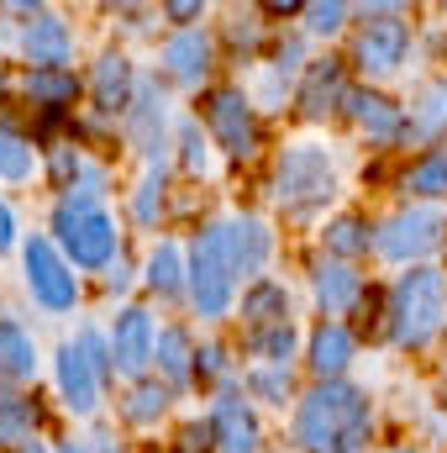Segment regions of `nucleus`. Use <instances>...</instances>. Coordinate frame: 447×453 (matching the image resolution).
Returning a JSON list of instances; mask_svg holds the SVG:
<instances>
[{
    "label": "nucleus",
    "instance_id": "b1692460",
    "mask_svg": "<svg viewBox=\"0 0 447 453\" xmlns=\"http://www.w3.org/2000/svg\"><path fill=\"white\" fill-rule=\"evenodd\" d=\"M242 311H247V322H253V327H279V322L290 317V296H284L279 285H269V280H263V285H253V290H247Z\"/></svg>",
    "mask_w": 447,
    "mask_h": 453
},
{
    "label": "nucleus",
    "instance_id": "4be33fe9",
    "mask_svg": "<svg viewBox=\"0 0 447 453\" xmlns=\"http://www.w3.org/2000/svg\"><path fill=\"white\" fill-rule=\"evenodd\" d=\"M126 96H132V64L121 53H106L95 64V106L116 111V106H126Z\"/></svg>",
    "mask_w": 447,
    "mask_h": 453
},
{
    "label": "nucleus",
    "instance_id": "a18cd8bd",
    "mask_svg": "<svg viewBox=\"0 0 447 453\" xmlns=\"http://www.w3.org/2000/svg\"><path fill=\"white\" fill-rule=\"evenodd\" d=\"M443 390H447V374H443Z\"/></svg>",
    "mask_w": 447,
    "mask_h": 453
},
{
    "label": "nucleus",
    "instance_id": "2f4dec72",
    "mask_svg": "<svg viewBox=\"0 0 447 453\" xmlns=\"http://www.w3.org/2000/svg\"><path fill=\"white\" fill-rule=\"evenodd\" d=\"M163 406H169V390H158V385H137L132 401H126V417H132V422H153V417H163Z\"/></svg>",
    "mask_w": 447,
    "mask_h": 453
},
{
    "label": "nucleus",
    "instance_id": "79ce46f5",
    "mask_svg": "<svg viewBox=\"0 0 447 453\" xmlns=\"http://www.w3.org/2000/svg\"><path fill=\"white\" fill-rule=\"evenodd\" d=\"M169 16H174V21H190V16H201V5H195V0H174Z\"/></svg>",
    "mask_w": 447,
    "mask_h": 453
},
{
    "label": "nucleus",
    "instance_id": "6ab92c4d",
    "mask_svg": "<svg viewBox=\"0 0 447 453\" xmlns=\"http://www.w3.org/2000/svg\"><path fill=\"white\" fill-rule=\"evenodd\" d=\"M163 64H169V74H174V80L201 85V80H206V69H211V42H206L201 32H179V37L163 48Z\"/></svg>",
    "mask_w": 447,
    "mask_h": 453
},
{
    "label": "nucleus",
    "instance_id": "9d476101",
    "mask_svg": "<svg viewBox=\"0 0 447 453\" xmlns=\"http://www.w3.org/2000/svg\"><path fill=\"white\" fill-rule=\"evenodd\" d=\"M58 390L74 411H95V358L90 342H64L58 348Z\"/></svg>",
    "mask_w": 447,
    "mask_h": 453
},
{
    "label": "nucleus",
    "instance_id": "423d86ee",
    "mask_svg": "<svg viewBox=\"0 0 447 453\" xmlns=\"http://www.w3.org/2000/svg\"><path fill=\"white\" fill-rule=\"evenodd\" d=\"M206 121H211L216 142H222L231 158H253L258 153V116L242 101V90H226V85L211 90L206 96Z\"/></svg>",
    "mask_w": 447,
    "mask_h": 453
},
{
    "label": "nucleus",
    "instance_id": "de8ad7c7",
    "mask_svg": "<svg viewBox=\"0 0 447 453\" xmlns=\"http://www.w3.org/2000/svg\"><path fill=\"white\" fill-rule=\"evenodd\" d=\"M153 453H158V449H153Z\"/></svg>",
    "mask_w": 447,
    "mask_h": 453
},
{
    "label": "nucleus",
    "instance_id": "412c9836",
    "mask_svg": "<svg viewBox=\"0 0 447 453\" xmlns=\"http://www.w3.org/2000/svg\"><path fill=\"white\" fill-rule=\"evenodd\" d=\"M363 296V285H358V274L347 269V264H316V301H322V311L337 317V311H347L352 301Z\"/></svg>",
    "mask_w": 447,
    "mask_h": 453
},
{
    "label": "nucleus",
    "instance_id": "49530a36",
    "mask_svg": "<svg viewBox=\"0 0 447 453\" xmlns=\"http://www.w3.org/2000/svg\"><path fill=\"white\" fill-rule=\"evenodd\" d=\"M400 453H411V449H400Z\"/></svg>",
    "mask_w": 447,
    "mask_h": 453
},
{
    "label": "nucleus",
    "instance_id": "7ed1b4c3",
    "mask_svg": "<svg viewBox=\"0 0 447 453\" xmlns=\"http://www.w3.org/2000/svg\"><path fill=\"white\" fill-rule=\"evenodd\" d=\"M53 232H58V242L69 248V258H74V264H85V269H101V264H111V253H116V226H111V217L101 211L95 190L58 201V211H53Z\"/></svg>",
    "mask_w": 447,
    "mask_h": 453
},
{
    "label": "nucleus",
    "instance_id": "5701e85b",
    "mask_svg": "<svg viewBox=\"0 0 447 453\" xmlns=\"http://www.w3.org/2000/svg\"><path fill=\"white\" fill-rule=\"evenodd\" d=\"M0 374H11V380H32L37 374V348L16 322H0Z\"/></svg>",
    "mask_w": 447,
    "mask_h": 453
},
{
    "label": "nucleus",
    "instance_id": "4468645a",
    "mask_svg": "<svg viewBox=\"0 0 447 453\" xmlns=\"http://www.w3.org/2000/svg\"><path fill=\"white\" fill-rule=\"evenodd\" d=\"M216 226H222L231 274H237V269H242V274L263 269V258H269V226L258 222V217H242V222H216Z\"/></svg>",
    "mask_w": 447,
    "mask_h": 453
},
{
    "label": "nucleus",
    "instance_id": "bb28decb",
    "mask_svg": "<svg viewBox=\"0 0 447 453\" xmlns=\"http://www.w3.org/2000/svg\"><path fill=\"white\" fill-rule=\"evenodd\" d=\"M148 285H153L158 296H174V290L185 285V274H179V248H174V242H158V248H153V258H148Z\"/></svg>",
    "mask_w": 447,
    "mask_h": 453
},
{
    "label": "nucleus",
    "instance_id": "72a5a7b5",
    "mask_svg": "<svg viewBox=\"0 0 447 453\" xmlns=\"http://www.w3.org/2000/svg\"><path fill=\"white\" fill-rule=\"evenodd\" d=\"M247 385H253L258 395H269V401H284V390H290V374H284V369H274V374H269V369H258Z\"/></svg>",
    "mask_w": 447,
    "mask_h": 453
},
{
    "label": "nucleus",
    "instance_id": "6e6552de",
    "mask_svg": "<svg viewBox=\"0 0 447 453\" xmlns=\"http://www.w3.org/2000/svg\"><path fill=\"white\" fill-rule=\"evenodd\" d=\"M443 211H400V217H390V222L379 226V253L384 258H421V253H432L437 242H443Z\"/></svg>",
    "mask_w": 447,
    "mask_h": 453
},
{
    "label": "nucleus",
    "instance_id": "c03bdc74",
    "mask_svg": "<svg viewBox=\"0 0 447 453\" xmlns=\"http://www.w3.org/2000/svg\"><path fill=\"white\" fill-rule=\"evenodd\" d=\"M64 453H80V449H64Z\"/></svg>",
    "mask_w": 447,
    "mask_h": 453
},
{
    "label": "nucleus",
    "instance_id": "f704fd0d",
    "mask_svg": "<svg viewBox=\"0 0 447 453\" xmlns=\"http://www.w3.org/2000/svg\"><path fill=\"white\" fill-rule=\"evenodd\" d=\"M158 201H163V185H158V174H153V180H142V190H137V217H142V222H153Z\"/></svg>",
    "mask_w": 447,
    "mask_h": 453
},
{
    "label": "nucleus",
    "instance_id": "e433bc0d",
    "mask_svg": "<svg viewBox=\"0 0 447 453\" xmlns=\"http://www.w3.org/2000/svg\"><path fill=\"white\" fill-rule=\"evenodd\" d=\"M185 164H190V169H206V142H201V127H185Z\"/></svg>",
    "mask_w": 447,
    "mask_h": 453
},
{
    "label": "nucleus",
    "instance_id": "473e14b6",
    "mask_svg": "<svg viewBox=\"0 0 447 453\" xmlns=\"http://www.w3.org/2000/svg\"><path fill=\"white\" fill-rule=\"evenodd\" d=\"M153 127H163V111H158V96H142V111L132 116V132L153 148Z\"/></svg>",
    "mask_w": 447,
    "mask_h": 453
},
{
    "label": "nucleus",
    "instance_id": "ddd939ff",
    "mask_svg": "<svg viewBox=\"0 0 447 453\" xmlns=\"http://www.w3.org/2000/svg\"><path fill=\"white\" fill-rule=\"evenodd\" d=\"M21 48H27L32 64L58 69V64L69 58V27H64L53 11H32V21H27V32H21Z\"/></svg>",
    "mask_w": 447,
    "mask_h": 453
},
{
    "label": "nucleus",
    "instance_id": "0eeeda50",
    "mask_svg": "<svg viewBox=\"0 0 447 453\" xmlns=\"http://www.w3.org/2000/svg\"><path fill=\"white\" fill-rule=\"evenodd\" d=\"M27 285H32V296H37L48 311H69L74 296H80L69 264L58 258V248H53L48 237H32V242H27Z\"/></svg>",
    "mask_w": 447,
    "mask_h": 453
},
{
    "label": "nucleus",
    "instance_id": "c756f323",
    "mask_svg": "<svg viewBox=\"0 0 447 453\" xmlns=\"http://www.w3.org/2000/svg\"><path fill=\"white\" fill-rule=\"evenodd\" d=\"M158 364H163L169 380H185V374H190V338H185L179 327H169V333L158 338Z\"/></svg>",
    "mask_w": 447,
    "mask_h": 453
},
{
    "label": "nucleus",
    "instance_id": "39448f33",
    "mask_svg": "<svg viewBox=\"0 0 447 453\" xmlns=\"http://www.w3.org/2000/svg\"><path fill=\"white\" fill-rule=\"evenodd\" d=\"M190 296L201 317H222L231 306V258H226L222 226H206V237L195 242V269H190Z\"/></svg>",
    "mask_w": 447,
    "mask_h": 453
},
{
    "label": "nucleus",
    "instance_id": "f257e3e1",
    "mask_svg": "<svg viewBox=\"0 0 447 453\" xmlns=\"http://www.w3.org/2000/svg\"><path fill=\"white\" fill-rule=\"evenodd\" d=\"M368 395L352 390V385H316L306 401H300V417H295V438L300 449L311 453H358L368 443Z\"/></svg>",
    "mask_w": 447,
    "mask_h": 453
},
{
    "label": "nucleus",
    "instance_id": "dca6fc26",
    "mask_svg": "<svg viewBox=\"0 0 447 453\" xmlns=\"http://www.w3.org/2000/svg\"><path fill=\"white\" fill-rule=\"evenodd\" d=\"M347 111H352V121H358V132H368L374 142H395V137L405 132V116L395 111L384 96H374V90L347 96Z\"/></svg>",
    "mask_w": 447,
    "mask_h": 453
},
{
    "label": "nucleus",
    "instance_id": "58836bf2",
    "mask_svg": "<svg viewBox=\"0 0 447 453\" xmlns=\"http://www.w3.org/2000/svg\"><path fill=\"white\" fill-rule=\"evenodd\" d=\"M185 449H190V453L211 449V427H201V422H195V427H185Z\"/></svg>",
    "mask_w": 447,
    "mask_h": 453
},
{
    "label": "nucleus",
    "instance_id": "a19ab883",
    "mask_svg": "<svg viewBox=\"0 0 447 453\" xmlns=\"http://www.w3.org/2000/svg\"><path fill=\"white\" fill-rule=\"evenodd\" d=\"M16 242V222H11V211H5V201H0V253Z\"/></svg>",
    "mask_w": 447,
    "mask_h": 453
},
{
    "label": "nucleus",
    "instance_id": "7c9ffc66",
    "mask_svg": "<svg viewBox=\"0 0 447 453\" xmlns=\"http://www.w3.org/2000/svg\"><path fill=\"white\" fill-rule=\"evenodd\" d=\"M327 242H332L337 253H363L368 248V222L363 217H337L327 226Z\"/></svg>",
    "mask_w": 447,
    "mask_h": 453
},
{
    "label": "nucleus",
    "instance_id": "2eb2a0df",
    "mask_svg": "<svg viewBox=\"0 0 447 453\" xmlns=\"http://www.w3.org/2000/svg\"><path fill=\"white\" fill-rule=\"evenodd\" d=\"M347 101V85H342V64L337 58H322V64H311V74H306V85H300V116H327L337 111Z\"/></svg>",
    "mask_w": 447,
    "mask_h": 453
},
{
    "label": "nucleus",
    "instance_id": "4c0bfd02",
    "mask_svg": "<svg viewBox=\"0 0 447 453\" xmlns=\"http://www.w3.org/2000/svg\"><path fill=\"white\" fill-rule=\"evenodd\" d=\"M74 169H80V158H74L69 148H53V180H58V185H69V174H74Z\"/></svg>",
    "mask_w": 447,
    "mask_h": 453
},
{
    "label": "nucleus",
    "instance_id": "aec40b11",
    "mask_svg": "<svg viewBox=\"0 0 447 453\" xmlns=\"http://www.w3.org/2000/svg\"><path fill=\"white\" fill-rule=\"evenodd\" d=\"M347 358H352V333L337 327V322H322V327L311 333V369H316L322 380H337V374L347 369Z\"/></svg>",
    "mask_w": 447,
    "mask_h": 453
},
{
    "label": "nucleus",
    "instance_id": "f3484780",
    "mask_svg": "<svg viewBox=\"0 0 447 453\" xmlns=\"http://www.w3.org/2000/svg\"><path fill=\"white\" fill-rule=\"evenodd\" d=\"M37 422H42L37 401H27V395H16V390H5V395H0V449H11V453L32 449Z\"/></svg>",
    "mask_w": 447,
    "mask_h": 453
},
{
    "label": "nucleus",
    "instance_id": "c9c22d12",
    "mask_svg": "<svg viewBox=\"0 0 447 453\" xmlns=\"http://www.w3.org/2000/svg\"><path fill=\"white\" fill-rule=\"evenodd\" d=\"M306 16H311V27H316V32H337V27H342V16H347V5H311V11H306Z\"/></svg>",
    "mask_w": 447,
    "mask_h": 453
},
{
    "label": "nucleus",
    "instance_id": "f8f14e48",
    "mask_svg": "<svg viewBox=\"0 0 447 453\" xmlns=\"http://www.w3.org/2000/svg\"><path fill=\"white\" fill-rule=\"evenodd\" d=\"M211 438H216V453H258V422H253V411L237 395H222L216 401Z\"/></svg>",
    "mask_w": 447,
    "mask_h": 453
},
{
    "label": "nucleus",
    "instance_id": "c85d7f7f",
    "mask_svg": "<svg viewBox=\"0 0 447 453\" xmlns=\"http://www.w3.org/2000/svg\"><path fill=\"white\" fill-rule=\"evenodd\" d=\"M0 174L5 180H27L32 174V142L21 132H5V127H0Z\"/></svg>",
    "mask_w": 447,
    "mask_h": 453
},
{
    "label": "nucleus",
    "instance_id": "f03ea898",
    "mask_svg": "<svg viewBox=\"0 0 447 453\" xmlns=\"http://www.w3.org/2000/svg\"><path fill=\"white\" fill-rule=\"evenodd\" d=\"M447 317V274L443 269H411L400 285H395V301H390V333L405 348H427L437 338Z\"/></svg>",
    "mask_w": 447,
    "mask_h": 453
},
{
    "label": "nucleus",
    "instance_id": "20e7f679",
    "mask_svg": "<svg viewBox=\"0 0 447 453\" xmlns=\"http://www.w3.org/2000/svg\"><path fill=\"white\" fill-rule=\"evenodd\" d=\"M337 196V169L322 148H284V158L274 164V201L295 217L327 206Z\"/></svg>",
    "mask_w": 447,
    "mask_h": 453
},
{
    "label": "nucleus",
    "instance_id": "37998d69",
    "mask_svg": "<svg viewBox=\"0 0 447 453\" xmlns=\"http://www.w3.org/2000/svg\"><path fill=\"white\" fill-rule=\"evenodd\" d=\"M21 453H42V449H37V443H32V449H21Z\"/></svg>",
    "mask_w": 447,
    "mask_h": 453
},
{
    "label": "nucleus",
    "instance_id": "1a4fd4ad",
    "mask_svg": "<svg viewBox=\"0 0 447 453\" xmlns=\"http://www.w3.org/2000/svg\"><path fill=\"white\" fill-rule=\"evenodd\" d=\"M405 42H411L405 21L379 16V21H368V27L358 32L352 58H358V69H363V74H395V69H400V58H405Z\"/></svg>",
    "mask_w": 447,
    "mask_h": 453
},
{
    "label": "nucleus",
    "instance_id": "9b49d317",
    "mask_svg": "<svg viewBox=\"0 0 447 453\" xmlns=\"http://www.w3.org/2000/svg\"><path fill=\"white\" fill-rule=\"evenodd\" d=\"M153 358V322L148 311H121L111 333V364L121 374H142V364Z\"/></svg>",
    "mask_w": 447,
    "mask_h": 453
},
{
    "label": "nucleus",
    "instance_id": "a211bd4d",
    "mask_svg": "<svg viewBox=\"0 0 447 453\" xmlns=\"http://www.w3.org/2000/svg\"><path fill=\"white\" fill-rule=\"evenodd\" d=\"M447 127V80H432L421 96H416V106L405 116V142H427V137H437Z\"/></svg>",
    "mask_w": 447,
    "mask_h": 453
},
{
    "label": "nucleus",
    "instance_id": "cd10ccee",
    "mask_svg": "<svg viewBox=\"0 0 447 453\" xmlns=\"http://www.w3.org/2000/svg\"><path fill=\"white\" fill-rule=\"evenodd\" d=\"M247 348H253L258 358L284 364V358H290V348H295V327H290V322H279V327H253V333H247Z\"/></svg>",
    "mask_w": 447,
    "mask_h": 453
},
{
    "label": "nucleus",
    "instance_id": "393cba45",
    "mask_svg": "<svg viewBox=\"0 0 447 453\" xmlns=\"http://www.w3.org/2000/svg\"><path fill=\"white\" fill-rule=\"evenodd\" d=\"M400 190H411V196H443L447 190V148H432L427 158H416V164L405 169Z\"/></svg>",
    "mask_w": 447,
    "mask_h": 453
},
{
    "label": "nucleus",
    "instance_id": "a878e982",
    "mask_svg": "<svg viewBox=\"0 0 447 453\" xmlns=\"http://www.w3.org/2000/svg\"><path fill=\"white\" fill-rule=\"evenodd\" d=\"M27 96L42 101L48 111H64V106L80 96V85H74V74H64V69H37V74L27 80Z\"/></svg>",
    "mask_w": 447,
    "mask_h": 453
},
{
    "label": "nucleus",
    "instance_id": "ea45409f",
    "mask_svg": "<svg viewBox=\"0 0 447 453\" xmlns=\"http://www.w3.org/2000/svg\"><path fill=\"white\" fill-rule=\"evenodd\" d=\"M201 374H206V380L222 374V348H206V353H201Z\"/></svg>",
    "mask_w": 447,
    "mask_h": 453
}]
</instances>
